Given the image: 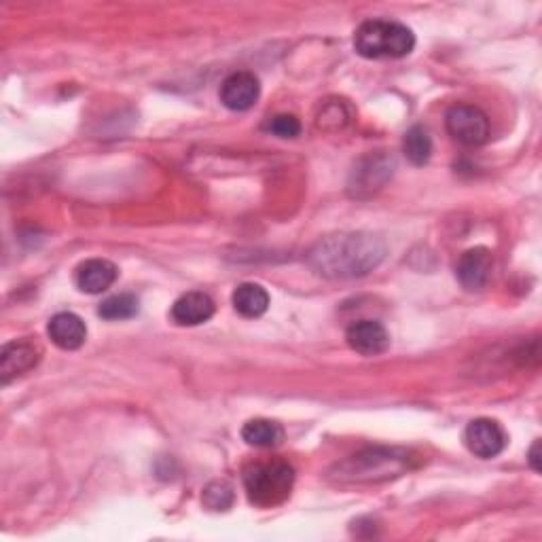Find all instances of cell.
Wrapping results in <instances>:
<instances>
[{
	"label": "cell",
	"instance_id": "1",
	"mask_svg": "<svg viewBox=\"0 0 542 542\" xmlns=\"http://www.w3.org/2000/svg\"><path fill=\"white\" fill-rule=\"evenodd\" d=\"M386 242L369 231H348L322 238L307 252V263L329 280L369 276L386 259Z\"/></svg>",
	"mask_w": 542,
	"mask_h": 542
},
{
	"label": "cell",
	"instance_id": "2",
	"mask_svg": "<svg viewBox=\"0 0 542 542\" xmlns=\"http://www.w3.org/2000/svg\"><path fill=\"white\" fill-rule=\"evenodd\" d=\"M358 56L367 60H399L415 47V34L401 22L367 20L354 34Z\"/></svg>",
	"mask_w": 542,
	"mask_h": 542
},
{
	"label": "cell",
	"instance_id": "3",
	"mask_svg": "<svg viewBox=\"0 0 542 542\" xmlns=\"http://www.w3.org/2000/svg\"><path fill=\"white\" fill-rule=\"evenodd\" d=\"M295 471L284 460H267L246 466L244 487L248 500L261 509H271L282 504L293 492Z\"/></svg>",
	"mask_w": 542,
	"mask_h": 542
},
{
	"label": "cell",
	"instance_id": "4",
	"mask_svg": "<svg viewBox=\"0 0 542 542\" xmlns=\"http://www.w3.org/2000/svg\"><path fill=\"white\" fill-rule=\"evenodd\" d=\"M409 454L403 449H367L337 464V481L343 483H377L399 477L409 468Z\"/></svg>",
	"mask_w": 542,
	"mask_h": 542
},
{
	"label": "cell",
	"instance_id": "5",
	"mask_svg": "<svg viewBox=\"0 0 542 542\" xmlns=\"http://www.w3.org/2000/svg\"><path fill=\"white\" fill-rule=\"evenodd\" d=\"M447 132L464 147H481L490 138V119L477 106H451L445 117Z\"/></svg>",
	"mask_w": 542,
	"mask_h": 542
},
{
	"label": "cell",
	"instance_id": "6",
	"mask_svg": "<svg viewBox=\"0 0 542 542\" xmlns=\"http://www.w3.org/2000/svg\"><path fill=\"white\" fill-rule=\"evenodd\" d=\"M394 172V159L388 155H369L354 168L350 178V193L354 197H369L382 189Z\"/></svg>",
	"mask_w": 542,
	"mask_h": 542
},
{
	"label": "cell",
	"instance_id": "7",
	"mask_svg": "<svg viewBox=\"0 0 542 542\" xmlns=\"http://www.w3.org/2000/svg\"><path fill=\"white\" fill-rule=\"evenodd\" d=\"M464 443L471 454L481 460H492L502 454L504 445H507V435H504L502 426L496 420L479 418L473 420L464 430Z\"/></svg>",
	"mask_w": 542,
	"mask_h": 542
},
{
	"label": "cell",
	"instance_id": "8",
	"mask_svg": "<svg viewBox=\"0 0 542 542\" xmlns=\"http://www.w3.org/2000/svg\"><path fill=\"white\" fill-rule=\"evenodd\" d=\"M43 350L32 341H11L0 350V379L3 384L13 382V379L26 375L36 365L41 363Z\"/></svg>",
	"mask_w": 542,
	"mask_h": 542
},
{
	"label": "cell",
	"instance_id": "9",
	"mask_svg": "<svg viewBox=\"0 0 542 542\" xmlns=\"http://www.w3.org/2000/svg\"><path fill=\"white\" fill-rule=\"evenodd\" d=\"M221 102L229 111L244 113L257 104L261 96L259 79L252 72H233L221 85Z\"/></svg>",
	"mask_w": 542,
	"mask_h": 542
},
{
	"label": "cell",
	"instance_id": "10",
	"mask_svg": "<svg viewBox=\"0 0 542 542\" xmlns=\"http://www.w3.org/2000/svg\"><path fill=\"white\" fill-rule=\"evenodd\" d=\"M346 339L348 346L363 356L384 354L390 348V335L384 324L377 320H358L350 324Z\"/></svg>",
	"mask_w": 542,
	"mask_h": 542
},
{
	"label": "cell",
	"instance_id": "11",
	"mask_svg": "<svg viewBox=\"0 0 542 542\" xmlns=\"http://www.w3.org/2000/svg\"><path fill=\"white\" fill-rule=\"evenodd\" d=\"M492 274V252L477 246L466 250L456 265V278L466 291H481Z\"/></svg>",
	"mask_w": 542,
	"mask_h": 542
},
{
	"label": "cell",
	"instance_id": "12",
	"mask_svg": "<svg viewBox=\"0 0 542 542\" xmlns=\"http://www.w3.org/2000/svg\"><path fill=\"white\" fill-rule=\"evenodd\" d=\"M119 276L115 263L106 259H89L81 263L75 271V282L79 291L89 295H100L106 288H111Z\"/></svg>",
	"mask_w": 542,
	"mask_h": 542
},
{
	"label": "cell",
	"instance_id": "13",
	"mask_svg": "<svg viewBox=\"0 0 542 542\" xmlns=\"http://www.w3.org/2000/svg\"><path fill=\"white\" fill-rule=\"evenodd\" d=\"M49 339L56 343L60 350H79L87 339L85 322L72 312L56 314L47 324Z\"/></svg>",
	"mask_w": 542,
	"mask_h": 542
},
{
	"label": "cell",
	"instance_id": "14",
	"mask_svg": "<svg viewBox=\"0 0 542 542\" xmlns=\"http://www.w3.org/2000/svg\"><path fill=\"white\" fill-rule=\"evenodd\" d=\"M216 305L206 293H187L172 305V320L180 327H197L214 316Z\"/></svg>",
	"mask_w": 542,
	"mask_h": 542
},
{
	"label": "cell",
	"instance_id": "15",
	"mask_svg": "<svg viewBox=\"0 0 542 542\" xmlns=\"http://www.w3.org/2000/svg\"><path fill=\"white\" fill-rule=\"evenodd\" d=\"M231 303L236 312L244 318H261L269 307V293L261 284L244 282L231 295Z\"/></svg>",
	"mask_w": 542,
	"mask_h": 542
},
{
	"label": "cell",
	"instance_id": "16",
	"mask_svg": "<svg viewBox=\"0 0 542 542\" xmlns=\"http://www.w3.org/2000/svg\"><path fill=\"white\" fill-rule=\"evenodd\" d=\"M242 439L252 447H278L284 439V430L278 422L271 420H250L242 428Z\"/></svg>",
	"mask_w": 542,
	"mask_h": 542
},
{
	"label": "cell",
	"instance_id": "17",
	"mask_svg": "<svg viewBox=\"0 0 542 542\" xmlns=\"http://www.w3.org/2000/svg\"><path fill=\"white\" fill-rule=\"evenodd\" d=\"M403 153L413 166L428 164L432 155V140L428 130L422 128V125H413L411 130H407L403 138Z\"/></svg>",
	"mask_w": 542,
	"mask_h": 542
},
{
	"label": "cell",
	"instance_id": "18",
	"mask_svg": "<svg viewBox=\"0 0 542 542\" xmlns=\"http://www.w3.org/2000/svg\"><path fill=\"white\" fill-rule=\"evenodd\" d=\"M140 305L134 295H115L102 301L98 314L104 320H130L138 314Z\"/></svg>",
	"mask_w": 542,
	"mask_h": 542
},
{
	"label": "cell",
	"instance_id": "19",
	"mask_svg": "<svg viewBox=\"0 0 542 542\" xmlns=\"http://www.w3.org/2000/svg\"><path fill=\"white\" fill-rule=\"evenodd\" d=\"M206 507L212 511H227L233 504V490L225 481H214L204 492Z\"/></svg>",
	"mask_w": 542,
	"mask_h": 542
},
{
	"label": "cell",
	"instance_id": "20",
	"mask_svg": "<svg viewBox=\"0 0 542 542\" xmlns=\"http://www.w3.org/2000/svg\"><path fill=\"white\" fill-rule=\"evenodd\" d=\"M265 130L278 138H295L301 132V121L295 115H276L265 125Z\"/></svg>",
	"mask_w": 542,
	"mask_h": 542
},
{
	"label": "cell",
	"instance_id": "21",
	"mask_svg": "<svg viewBox=\"0 0 542 542\" xmlns=\"http://www.w3.org/2000/svg\"><path fill=\"white\" fill-rule=\"evenodd\" d=\"M538 449H540V441H536V443L532 445V449H530V464H532V468H534V471H536V473L540 471V458H538Z\"/></svg>",
	"mask_w": 542,
	"mask_h": 542
}]
</instances>
